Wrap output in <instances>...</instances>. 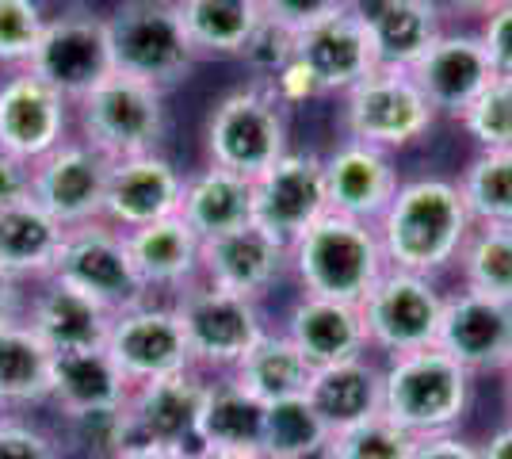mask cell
<instances>
[{
    "label": "cell",
    "mask_w": 512,
    "mask_h": 459,
    "mask_svg": "<svg viewBox=\"0 0 512 459\" xmlns=\"http://www.w3.org/2000/svg\"><path fill=\"white\" fill-rule=\"evenodd\" d=\"M184 180L188 176L180 173L161 150L111 161L104 192V219L115 230L130 234V230H142L150 222L180 215Z\"/></svg>",
    "instance_id": "ffe728a7"
},
{
    "label": "cell",
    "mask_w": 512,
    "mask_h": 459,
    "mask_svg": "<svg viewBox=\"0 0 512 459\" xmlns=\"http://www.w3.org/2000/svg\"><path fill=\"white\" fill-rule=\"evenodd\" d=\"M436 345L470 375H501L512 360V306L478 291H455L444 299Z\"/></svg>",
    "instance_id": "2e32d148"
},
{
    "label": "cell",
    "mask_w": 512,
    "mask_h": 459,
    "mask_svg": "<svg viewBox=\"0 0 512 459\" xmlns=\"http://www.w3.org/2000/svg\"><path fill=\"white\" fill-rule=\"evenodd\" d=\"M54 276L65 280V284L81 287L92 299H100L111 314L153 299L150 291H146V284L138 280V272H134L127 234L115 230L107 219L65 230Z\"/></svg>",
    "instance_id": "8fae6325"
},
{
    "label": "cell",
    "mask_w": 512,
    "mask_h": 459,
    "mask_svg": "<svg viewBox=\"0 0 512 459\" xmlns=\"http://www.w3.org/2000/svg\"><path fill=\"white\" fill-rule=\"evenodd\" d=\"M127 398V375L119 372V364L111 360V352L104 345L54 352V360H50V398L46 402L62 414V421L81 414L123 410Z\"/></svg>",
    "instance_id": "d4e9b609"
},
{
    "label": "cell",
    "mask_w": 512,
    "mask_h": 459,
    "mask_svg": "<svg viewBox=\"0 0 512 459\" xmlns=\"http://www.w3.org/2000/svg\"><path fill=\"white\" fill-rule=\"evenodd\" d=\"M474 402V375L440 345L383 360V414L413 437L459 433Z\"/></svg>",
    "instance_id": "7a4b0ae2"
},
{
    "label": "cell",
    "mask_w": 512,
    "mask_h": 459,
    "mask_svg": "<svg viewBox=\"0 0 512 459\" xmlns=\"http://www.w3.org/2000/svg\"><path fill=\"white\" fill-rule=\"evenodd\" d=\"M329 448L337 459H409L417 448V437L386 414H375L360 425H348L341 433H333Z\"/></svg>",
    "instance_id": "f35d334b"
},
{
    "label": "cell",
    "mask_w": 512,
    "mask_h": 459,
    "mask_svg": "<svg viewBox=\"0 0 512 459\" xmlns=\"http://www.w3.org/2000/svg\"><path fill=\"white\" fill-rule=\"evenodd\" d=\"M46 20L39 0H0V66L23 69L31 62Z\"/></svg>",
    "instance_id": "ab89813d"
},
{
    "label": "cell",
    "mask_w": 512,
    "mask_h": 459,
    "mask_svg": "<svg viewBox=\"0 0 512 459\" xmlns=\"http://www.w3.org/2000/svg\"><path fill=\"white\" fill-rule=\"evenodd\" d=\"M386 268H402L417 276H440L459 261V249L474 230L463 192L444 176L402 180L383 219L375 222Z\"/></svg>",
    "instance_id": "6da1fadb"
},
{
    "label": "cell",
    "mask_w": 512,
    "mask_h": 459,
    "mask_svg": "<svg viewBox=\"0 0 512 459\" xmlns=\"http://www.w3.org/2000/svg\"><path fill=\"white\" fill-rule=\"evenodd\" d=\"M295 62L310 77L321 100V96H344L356 81H363L375 69V50L363 23L348 8H341L295 35Z\"/></svg>",
    "instance_id": "7402d4cb"
},
{
    "label": "cell",
    "mask_w": 512,
    "mask_h": 459,
    "mask_svg": "<svg viewBox=\"0 0 512 459\" xmlns=\"http://www.w3.org/2000/svg\"><path fill=\"white\" fill-rule=\"evenodd\" d=\"M482 459H512V421H505L501 429H493L486 444H478Z\"/></svg>",
    "instance_id": "f907efd6"
},
{
    "label": "cell",
    "mask_w": 512,
    "mask_h": 459,
    "mask_svg": "<svg viewBox=\"0 0 512 459\" xmlns=\"http://www.w3.org/2000/svg\"><path fill=\"white\" fill-rule=\"evenodd\" d=\"M409 73L440 119H463V111L497 77L478 31H440Z\"/></svg>",
    "instance_id": "d6986e66"
},
{
    "label": "cell",
    "mask_w": 512,
    "mask_h": 459,
    "mask_svg": "<svg viewBox=\"0 0 512 459\" xmlns=\"http://www.w3.org/2000/svg\"><path fill=\"white\" fill-rule=\"evenodd\" d=\"M111 318L115 314L100 299H92L81 287L65 284L58 276L39 280L35 291H27V310H23V322L43 337L50 352L104 345Z\"/></svg>",
    "instance_id": "603a6c76"
},
{
    "label": "cell",
    "mask_w": 512,
    "mask_h": 459,
    "mask_svg": "<svg viewBox=\"0 0 512 459\" xmlns=\"http://www.w3.org/2000/svg\"><path fill=\"white\" fill-rule=\"evenodd\" d=\"M444 299L448 295L436 287L432 276L386 268L379 284L371 287L367 299L360 303L371 352H379L386 360V356H402V352L436 345Z\"/></svg>",
    "instance_id": "9c48e42d"
},
{
    "label": "cell",
    "mask_w": 512,
    "mask_h": 459,
    "mask_svg": "<svg viewBox=\"0 0 512 459\" xmlns=\"http://www.w3.org/2000/svg\"><path fill=\"white\" fill-rule=\"evenodd\" d=\"M344 8L363 23L375 66L413 69L444 31L432 0H344Z\"/></svg>",
    "instance_id": "cb8c5ba5"
},
{
    "label": "cell",
    "mask_w": 512,
    "mask_h": 459,
    "mask_svg": "<svg viewBox=\"0 0 512 459\" xmlns=\"http://www.w3.org/2000/svg\"><path fill=\"white\" fill-rule=\"evenodd\" d=\"M4 414H8V410H4V406H0V417H4Z\"/></svg>",
    "instance_id": "9f6ffc18"
},
{
    "label": "cell",
    "mask_w": 512,
    "mask_h": 459,
    "mask_svg": "<svg viewBox=\"0 0 512 459\" xmlns=\"http://www.w3.org/2000/svg\"><path fill=\"white\" fill-rule=\"evenodd\" d=\"M459 123L478 150H512V73H497Z\"/></svg>",
    "instance_id": "74e56055"
},
{
    "label": "cell",
    "mask_w": 512,
    "mask_h": 459,
    "mask_svg": "<svg viewBox=\"0 0 512 459\" xmlns=\"http://www.w3.org/2000/svg\"><path fill=\"white\" fill-rule=\"evenodd\" d=\"M65 444H69V452H81V456L119 459V452H123V410L65 417Z\"/></svg>",
    "instance_id": "60d3db41"
},
{
    "label": "cell",
    "mask_w": 512,
    "mask_h": 459,
    "mask_svg": "<svg viewBox=\"0 0 512 459\" xmlns=\"http://www.w3.org/2000/svg\"><path fill=\"white\" fill-rule=\"evenodd\" d=\"M321 161H325V203L333 215H344V219L375 226L402 188L394 153L379 150V146H363V142L344 138L341 146L325 153Z\"/></svg>",
    "instance_id": "44dd1931"
},
{
    "label": "cell",
    "mask_w": 512,
    "mask_h": 459,
    "mask_svg": "<svg viewBox=\"0 0 512 459\" xmlns=\"http://www.w3.org/2000/svg\"><path fill=\"white\" fill-rule=\"evenodd\" d=\"M119 459H195L192 448H169V444H142V448H127Z\"/></svg>",
    "instance_id": "816d5d0a"
},
{
    "label": "cell",
    "mask_w": 512,
    "mask_h": 459,
    "mask_svg": "<svg viewBox=\"0 0 512 459\" xmlns=\"http://www.w3.org/2000/svg\"><path fill=\"white\" fill-rule=\"evenodd\" d=\"M23 310H27V284L0 264V326L4 322H20Z\"/></svg>",
    "instance_id": "c3c4849f"
},
{
    "label": "cell",
    "mask_w": 512,
    "mask_h": 459,
    "mask_svg": "<svg viewBox=\"0 0 512 459\" xmlns=\"http://www.w3.org/2000/svg\"><path fill=\"white\" fill-rule=\"evenodd\" d=\"M329 211L325 161L314 150H287L276 165L253 176V222L283 245L299 238Z\"/></svg>",
    "instance_id": "5bb4252c"
},
{
    "label": "cell",
    "mask_w": 512,
    "mask_h": 459,
    "mask_svg": "<svg viewBox=\"0 0 512 459\" xmlns=\"http://www.w3.org/2000/svg\"><path fill=\"white\" fill-rule=\"evenodd\" d=\"M279 329L299 345V352L314 368L341 364V360L371 352L367 326H363V314L356 303H337V299H321V295H299Z\"/></svg>",
    "instance_id": "484cf974"
},
{
    "label": "cell",
    "mask_w": 512,
    "mask_h": 459,
    "mask_svg": "<svg viewBox=\"0 0 512 459\" xmlns=\"http://www.w3.org/2000/svg\"><path fill=\"white\" fill-rule=\"evenodd\" d=\"M383 272L386 257L379 230L371 222L325 211L314 226H306L291 241V280L299 284L302 295L360 306Z\"/></svg>",
    "instance_id": "3957f363"
},
{
    "label": "cell",
    "mask_w": 512,
    "mask_h": 459,
    "mask_svg": "<svg viewBox=\"0 0 512 459\" xmlns=\"http://www.w3.org/2000/svg\"><path fill=\"white\" fill-rule=\"evenodd\" d=\"M314 364L299 352V345L283 333V329H268L260 341L253 345V352L237 364L230 379L245 394H253L256 402H279V398H299L310 387Z\"/></svg>",
    "instance_id": "1f68e13d"
},
{
    "label": "cell",
    "mask_w": 512,
    "mask_h": 459,
    "mask_svg": "<svg viewBox=\"0 0 512 459\" xmlns=\"http://www.w3.org/2000/svg\"><path fill=\"white\" fill-rule=\"evenodd\" d=\"M127 249L138 280L146 284L153 299L157 295H180L199 280V249L203 238L195 234L180 215H169L161 222H150L142 230H130Z\"/></svg>",
    "instance_id": "4316f807"
},
{
    "label": "cell",
    "mask_w": 512,
    "mask_h": 459,
    "mask_svg": "<svg viewBox=\"0 0 512 459\" xmlns=\"http://www.w3.org/2000/svg\"><path fill=\"white\" fill-rule=\"evenodd\" d=\"M344 138L379 146L386 153L409 150L436 127V111L409 69L375 66L341 96Z\"/></svg>",
    "instance_id": "ba28073f"
},
{
    "label": "cell",
    "mask_w": 512,
    "mask_h": 459,
    "mask_svg": "<svg viewBox=\"0 0 512 459\" xmlns=\"http://www.w3.org/2000/svg\"><path fill=\"white\" fill-rule=\"evenodd\" d=\"M180 219L192 226L199 238H218L237 226L253 222V180L230 169L207 165L184 180Z\"/></svg>",
    "instance_id": "4dcf8cb0"
},
{
    "label": "cell",
    "mask_w": 512,
    "mask_h": 459,
    "mask_svg": "<svg viewBox=\"0 0 512 459\" xmlns=\"http://www.w3.org/2000/svg\"><path fill=\"white\" fill-rule=\"evenodd\" d=\"M287 276H291V245L272 238L256 222H245L218 238H203L199 280L222 287V291H234V295L260 303Z\"/></svg>",
    "instance_id": "e0dca14e"
},
{
    "label": "cell",
    "mask_w": 512,
    "mask_h": 459,
    "mask_svg": "<svg viewBox=\"0 0 512 459\" xmlns=\"http://www.w3.org/2000/svg\"><path fill=\"white\" fill-rule=\"evenodd\" d=\"M501 379H505V402H509V414H512V360H509V368L501 372Z\"/></svg>",
    "instance_id": "11a10c76"
},
{
    "label": "cell",
    "mask_w": 512,
    "mask_h": 459,
    "mask_svg": "<svg viewBox=\"0 0 512 459\" xmlns=\"http://www.w3.org/2000/svg\"><path fill=\"white\" fill-rule=\"evenodd\" d=\"M35 77H43L54 92H62L69 104H81L96 85H104L115 73L107 20L96 12H62L50 16L39 35V46L31 54Z\"/></svg>",
    "instance_id": "30bf717a"
},
{
    "label": "cell",
    "mask_w": 512,
    "mask_h": 459,
    "mask_svg": "<svg viewBox=\"0 0 512 459\" xmlns=\"http://www.w3.org/2000/svg\"><path fill=\"white\" fill-rule=\"evenodd\" d=\"M199 58H241L264 12L256 0H176Z\"/></svg>",
    "instance_id": "836d02e7"
},
{
    "label": "cell",
    "mask_w": 512,
    "mask_h": 459,
    "mask_svg": "<svg viewBox=\"0 0 512 459\" xmlns=\"http://www.w3.org/2000/svg\"><path fill=\"white\" fill-rule=\"evenodd\" d=\"M69 115L73 104L31 69H16L0 81V146L27 165L69 138Z\"/></svg>",
    "instance_id": "ac0fdd59"
},
{
    "label": "cell",
    "mask_w": 512,
    "mask_h": 459,
    "mask_svg": "<svg viewBox=\"0 0 512 459\" xmlns=\"http://www.w3.org/2000/svg\"><path fill=\"white\" fill-rule=\"evenodd\" d=\"M73 111H77L81 138L111 161L157 153L169 134L165 92L123 73H111L81 104H73Z\"/></svg>",
    "instance_id": "8992f818"
},
{
    "label": "cell",
    "mask_w": 512,
    "mask_h": 459,
    "mask_svg": "<svg viewBox=\"0 0 512 459\" xmlns=\"http://www.w3.org/2000/svg\"><path fill=\"white\" fill-rule=\"evenodd\" d=\"M291 58H295V31L276 20H260V27H256L249 46H245V54H241V62L249 66L253 81H264V85L276 81Z\"/></svg>",
    "instance_id": "b9f144b4"
},
{
    "label": "cell",
    "mask_w": 512,
    "mask_h": 459,
    "mask_svg": "<svg viewBox=\"0 0 512 459\" xmlns=\"http://www.w3.org/2000/svg\"><path fill=\"white\" fill-rule=\"evenodd\" d=\"M455 184L474 222L512 226V150H478Z\"/></svg>",
    "instance_id": "d590c367"
},
{
    "label": "cell",
    "mask_w": 512,
    "mask_h": 459,
    "mask_svg": "<svg viewBox=\"0 0 512 459\" xmlns=\"http://www.w3.org/2000/svg\"><path fill=\"white\" fill-rule=\"evenodd\" d=\"M295 459H337V456H333V448H329V444H321V448L306 452V456H295Z\"/></svg>",
    "instance_id": "db71d44e"
},
{
    "label": "cell",
    "mask_w": 512,
    "mask_h": 459,
    "mask_svg": "<svg viewBox=\"0 0 512 459\" xmlns=\"http://www.w3.org/2000/svg\"><path fill=\"white\" fill-rule=\"evenodd\" d=\"M409 459H482L478 444L463 440L459 433H440V437H421Z\"/></svg>",
    "instance_id": "bcb514c9"
},
{
    "label": "cell",
    "mask_w": 512,
    "mask_h": 459,
    "mask_svg": "<svg viewBox=\"0 0 512 459\" xmlns=\"http://www.w3.org/2000/svg\"><path fill=\"white\" fill-rule=\"evenodd\" d=\"M31 196V165L0 146V203Z\"/></svg>",
    "instance_id": "7dc6e473"
},
{
    "label": "cell",
    "mask_w": 512,
    "mask_h": 459,
    "mask_svg": "<svg viewBox=\"0 0 512 459\" xmlns=\"http://www.w3.org/2000/svg\"><path fill=\"white\" fill-rule=\"evenodd\" d=\"M195 459H264L260 452H195Z\"/></svg>",
    "instance_id": "f5cc1de1"
},
{
    "label": "cell",
    "mask_w": 512,
    "mask_h": 459,
    "mask_svg": "<svg viewBox=\"0 0 512 459\" xmlns=\"http://www.w3.org/2000/svg\"><path fill=\"white\" fill-rule=\"evenodd\" d=\"M478 39L486 46L497 73H512V0H501L493 12L482 16Z\"/></svg>",
    "instance_id": "f6af8a7d"
},
{
    "label": "cell",
    "mask_w": 512,
    "mask_h": 459,
    "mask_svg": "<svg viewBox=\"0 0 512 459\" xmlns=\"http://www.w3.org/2000/svg\"><path fill=\"white\" fill-rule=\"evenodd\" d=\"M104 349L119 364V372L127 375L130 387L195 368L180 314L165 299H146L130 310H119L111 318Z\"/></svg>",
    "instance_id": "7c38bea8"
},
{
    "label": "cell",
    "mask_w": 512,
    "mask_h": 459,
    "mask_svg": "<svg viewBox=\"0 0 512 459\" xmlns=\"http://www.w3.org/2000/svg\"><path fill=\"white\" fill-rule=\"evenodd\" d=\"M0 459H65L58 440L16 414L0 417Z\"/></svg>",
    "instance_id": "7bdbcfd3"
},
{
    "label": "cell",
    "mask_w": 512,
    "mask_h": 459,
    "mask_svg": "<svg viewBox=\"0 0 512 459\" xmlns=\"http://www.w3.org/2000/svg\"><path fill=\"white\" fill-rule=\"evenodd\" d=\"M111 157L88 146L85 138H65L31 165V199L50 211L65 230L104 219V192Z\"/></svg>",
    "instance_id": "4fadbf2b"
},
{
    "label": "cell",
    "mask_w": 512,
    "mask_h": 459,
    "mask_svg": "<svg viewBox=\"0 0 512 459\" xmlns=\"http://www.w3.org/2000/svg\"><path fill=\"white\" fill-rule=\"evenodd\" d=\"M306 398L329 433H341L348 425H360L367 417L383 414V360L363 352V356H352L341 364L314 368Z\"/></svg>",
    "instance_id": "83f0119b"
},
{
    "label": "cell",
    "mask_w": 512,
    "mask_h": 459,
    "mask_svg": "<svg viewBox=\"0 0 512 459\" xmlns=\"http://www.w3.org/2000/svg\"><path fill=\"white\" fill-rule=\"evenodd\" d=\"M207 379L211 375L188 368V372L130 387V398L123 406V452L142 444H169V448L195 452V417H199Z\"/></svg>",
    "instance_id": "9a60e30c"
},
{
    "label": "cell",
    "mask_w": 512,
    "mask_h": 459,
    "mask_svg": "<svg viewBox=\"0 0 512 459\" xmlns=\"http://www.w3.org/2000/svg\"><path fill=\"white\" fill-rule=\"evenodd\" d=\"M50 360H54V352L46 349V341L23 318L0 326V406L8 414L46 406Z\"/></svg>",
    "instance_id": "d6a6232c"
},
{
    "label": "cell",
    "mask_w": 512,
    "mask_h": 459,
    "mask_svg": "<svg viewBox=\"0 0 512 459\" xmlns=\"http://www.w3.org/2000/svg\"><path fill=\"white\" fill-rule=\"evenodd\" d=\"M264 402L245 394L230 375H211L195 417V452H260Z\"/></svg>",
    "instance_id": "f546056e"
},
{
    "label": "cell",
    "mask_w": 512,
    "mask_h": 459,
    "mask_svg": "<svg viewBox=\"0 0 512 459\" xmlns=\"http://www.w3.org/2000/svg\"><path fill=\"white\" fill-rule=\"evenodd\" d=\"M291 108L264 81L230 88L207 115V161L241 176H260L291 150Z\"/></svg>",
    "instance_id": "5b68a950"
},
{
    "label": "cell",
    "mask_w": 512,
    "mask_h": 459,
    "mask_svg": "<svg viewBox=\"0 0 512 459\" xmlns=\"http://www.w3.org/2000/svg\"><path fill=\"white\" fill-rule=\"evenodd\" d=\"M176 314L192 349V364L203 375H230L253 352V345L272 329L264 306L256 299L222 291V287L195 280L188 291H180Z\"/></svg>",
    "instance_id": "52a82bcc"
},
{
    "label": "cell",
    "mask_w": 512,
    "mask_h": 459,
    "mask_svg": "<svg viewBox=\"0 0 512 459\" xmlns=\"http://www.w3.org/2000/svg\"><path fill=\"white\" fill-rule=\"evenodd\" d=\"M256 4H260L264 20L283 23V27H291L295 35L344 8V0H256Z\"/></svg>",
    "instance_id": "ee69618b"
},
{
    "label": "cell",
    "mask_w": 512,
    "mask_h": 459,
    "mask_svg": "<svg viewBox=\"0 0 512 459\" xmlns=\"http://www.w3.org/2000/svg\"><path fill=\"white\" fill-rule=\"evenodd\" d=\"M65 226L31 196L0 203V264L23 284L50 280L58 268Z\"/></svg>",
    "instance_id": "f1b7e54d"
},
{
    "label": "cell",
    "mask_w": 512,
    "mask_h": 459,
    "mask_svg": "<svg viewBox=\"0 0 512 459\" xmlns=\"http://www.w3.org/2000/svg\"><path fill=\"white\" fill-rule=\"evenodd\" d=\"M455 264H459L463 287L512 303V226L474 222Z\"/></svg>",
    "instance_id": "e575fe53"
},
{
    "label": "cell",
    "mask_w": 512,
    "mask_h": 459,
    "mask_svg": "<svg viewBox=\"0 0 512 459\" xmlns=\"http://www.w3.org/2000/svg\"><path fill=\"white\" fill-rule=\"evenodd\" d=\"M107 20L115 73L169 92L199 62L176 0H119Z\"/></svg>",
    "instance_id": "277c9868"
},
{
    "label": "cell",
    "mask_w": 512,
    "mask_h": 459,
    "mask_svg": "<svg viewBox=\"0 0 512 459\" xmlns=\"http://www.w3.org/2000/svg\"><path fill=\"white\" fill-rule=\"evenodd\" d=\"M432 4H436L440 16H444V12H451V16H486L501 0H432Z\"/></svg>",
    "instance_id": "681fc988"
},
{
    "label": "cell",
    "mask_w": 512,
    "mask_h": 459,
    "mask_svg": "<svg viewBox=\"0 0 512 459\" xmlns=\"http://www.w3.org/2000/svg\"><path fill=\"white\" fill-rule=\"evenodd\" d=\"M329 429L310 406V398H279L264 406V433H260V456L264 459H295L329 444Z\"/></svg>",
    "instance_id": "8d00e7d4"
}]
</instances>
